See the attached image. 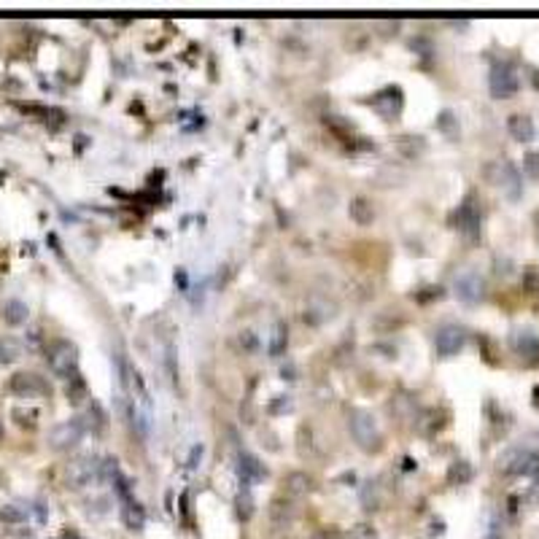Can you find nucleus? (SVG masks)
<instances>
[{
	"instance_id": "nucleus-1",
	"label": "nucleus",
	"mask_w": 539,
	"mask_h": 539,
	"mask_svg": "<svg viewBox=\"0 0 539 539\" xmlns=\"http://www.w3.org/2000/svg\"><path fill=\"white\" fill-rule=\"evenodd\" d=\"M348 429L354 434L356 445L361 447L364 453H378L383 447V434H380V426H378V421H375L370 410L354 407L348 413Z\"/></svg>"
},
{
	"instance_id": "nucleus-2",
	"label": "nucleus",
	"mask_w": 539,
	"mask_h": 539,
	"mask_svg": "<svg viewBox=\"0 0 539 539\" xmlns=\"http://www.w3.org/2000/svg\"><path fill=\"white\" fill-rule=\"evenodd\" d=\"M49 367L51 372L62 378V380H70V378H76L78 375V348L70 342V340H57V342H51V348H49Z\"/></svg>"
},
{
	"instance_id": "nucleus-3",
	"label": "nucleus",
	"mask_w": 539,
	"mask_h": 539,
	"mask_svg": "<svg viewBox=\"0 0 539 539\" xmlns=\"http://www.w3.org/2000/svg\"><path fill=\"white\" fill-rule=\"evenodd\" d=\"M100 478H103V464L97 456H78L65 469V480L70 488H87Z\"/></svg>"
},
{
	"instance_id": "nucleus-4",
	"label": "nucleus",
	"mask_w": 539,
	"mask_h": 539,
	"mask_svg": "<svg viewBox=\"0 0 539 539\" xmlns=\"http://www.w3.org/2000/svg\"><path fill=\"white\" fill-rule=\"evenodd\" d=\"M499 469L507 475H537L539 453L531 447H512L504 456H499Z\"/></svg>"
},
{
	"instance_id": "nucleus-5",
	"label": "nucleus",
	"mask_w": 539,
	"mask_h": 539,
	"mask_svg": "<svg viewBox=\"0 0 539 539\" xmlns=\"http://www.w3.org/2000/svg\"><path fill=\"white\" fill-rule=\"evenodd\" d=\"M518 87H521L518 70H515L509 62H493L491 76H488L491 97H496V100H507V97H512V94L518 92Z\"/></svg>"
},
{
	"instance_id": "nucleus-6",
	"label": "nucleus",
	"mask_w": 539,
	"mask_h": 539,
	"mask_svg": "<svg viewBox=\"0 0 539 539\" xmlns=\"http://www.w3.org/2000/svg\"><path fill=\"white\" fill-rule=\"evenodd\" d=\"M488 178H491L493 184L499 186V189H504L507 192V197H521V189H523V184H521V173H518V168L512 165V162H507V159H502V162H493V165H488Z\"/></svg>"
},
{
	"instance_id": "nucleus-7",
	"label": "nucleus",
	"mask_w": 539,
	"mask_h": 539,
	"mask_svg": "<svg viewBox=\"0 0 539 539\" xmlns=\"http://www.w3.org/2000/svg\"><path fill=\"white\" fill-rule=\"evenodd\" d=\"M456 297L461 299L464 305H478L480 299L485 297V280L478 270H464L461 275H456Z\"/></svg>"
},
{
	"instance_id": "nucleus-8",
	"label": "nucleus",
	"mask_w": 539,
	"mask_h": 539,
	"mask_svg": "<svg viewBox=\"0 0 539 539\" xmlns=\"http://www.w3.org/2000/svg\"><path fill=\"white\" fill-rule=\"evenodd\" d=\"M81 437H84L81 418H70V421H62L49 431V445L54 450H70V447H76L81 442Z\"/></svg>"
},
{
	"instance_id": "nucleus-9",
	"label": "nucleus",
	"mask_w": 539,
	"mask_h": 539,
	"mask_svg": "<svg viewBox=\"0 0 539 539\" xmlns=\"http://www.w3.org/2000/svg\"><path fill=\"white\" fill-rule=\"evenodd\" d=\"M464 342H466V332L456 323L440 326L437 335H434V348H437L440 356H456L464 348Z\"/></svg>"
},
{
	"instance_id": "nucleus-10",
	"label": "nucleus",
	"mask_w": 539,
	"mask_h": 539,
	"mask_svg": "<svg viewBox=\"0 0 539 539\" xmlns=\"http://www.w3.org/2000/svg\"><path fill=\"white\" fill-rule=\"evenodd\" d=\"M512 348L526 364H539V337L528 329H521L512 335Z\"/></svg>"
},
{
	"instance_id": "nucleus-11",
	"label": "nucleus",
	"mask_w": 539,
	"mask_h": 539,
	"mask_svg": "<svg viewBox=\"0 0 539 539\" xmlns=\"http://www.w3.org/2000/svg\"><path fill=\"white\" fill-rule=\"evenodd\" d=\"M237 475H240V483H259V480L267 478V466H264L254 453H240L237 456Z\"/></svg>"
},
{
	"instance_id": "nucleus-12",
	"label": "nucleus",
	"mask_w": 539,
	"mask_h": 539,
	"mask_svg": "<svg viewBox=\"0 0 539 539\" xmlns=\"http://www.w3.org/2000/svg\"><path fill=\"white\" fill-rule=\"evenodd\" d=\"M372 106H375V111H380L383 119H394L402 111V89L399 87H388L380 94H375Z\"/></svg>"
},
{
	"instance_id": "nucleus-13",
	"label": "nucleus",
	"mask_w": 539,
	"mask_h": 539,
	"mask_svg": "<svg viewBox=\"0 0 539 539\" xmlns=\"http://www.w3.org/2000/svg\"><path fill=\"white\" fill-rule=\"evenodd\" d=\"M267 512H270V521H273L275 528H286V526H292L294 515H297L292 496H289V499H286V496H278V499H273Z\"/></svg>"
},
{
	"instance_id": "nucleus-14",
	"label": "nucleus",
	"mask_w": 539,
	"mask_h": 539,
	"mask_svg": "<svg viewBox=\"0 0 539 539\" xmlns=\"http://www.w3.org/2000/svg\"><path fill=\"white\" fill-rule=\"evenodd\" d=\"M507 130H509V135L515 140H521V143H528V140L534 138V132H537L534 119L526 116V113H512L507 119Z\"/></svg>"
},
{
	"instance_id": "nucleus-15",
	"label": "nucleus",
	"mask_w": 539,
	"mask_h": 539,
	"mask_svg": "<svg viewBox=\"0 0 539 539\" xmlns=\"http://www.w3.org/2000/svg\"><path fill=\"white\" fill-rule=\"evenodd\" d=\"M11 391L22 394V397H30V394H44L47 385L41 383V378L32 375V372H19V375H14V380H11Z\"/></svg>"
},
{
	"instance_id": "nucleus-16",
	"label": "nucleus",
	"mask_w": 539,
	"mask_h": 539,
	"mask_svg": "<svg viewBox=\"0 0 539 539\" xmlns=\"http://www.w3.org/2000/svg\"><path fill=\"white\" fill-rule=\"evenodd\" d=\"M459 230L469 237H478L480 235V213L472 202H464L459 208Z\"/></svg>"
},
{
	"instance_id": "nucleus-17",
	"label": "nucleus",
	"mask_w": 539,
	"mask_h": 539,
	"mask_svg": "<svg viewBox=\"0 0 539 539\" xmlns=\"http://www.w3.org/2000/svg\"><path fill=\"white\" fill-rule=\"evenodd\" d=\"M286 345H289V329L283 321H275L270 329V337H267V354L278 359L280 354H286Z\"/></svg>"
},
{
	"instance_id": "nucleus-18",
	"label": "nucleus",
	"mask_w": 539,
	"mask_h": 539,
	"mask_svg": "<svg viewBox=\"0 0 539 539\" xmlns=\"http://www.w3.org/2000/svg\"><path fill=\"white\" fill-rule=\"evenodd\" d=\"M0 313H3V321L8 323V326H22V323L27 321V316H30V310H27V305L22 299H6Z\"/></svg>"
},
{
	"instance_id": "nucleus-19",
	"label": "nucleus",
	"mask_w": 539,
	"mask_h": 539,
	"mask_svg": "<svg viewBox=\"0 0 539 539\" xmlns=\"http://www.w3.org/2000/svg\"><path fill=\"white\" fill-rule=\"evenodd\" d=\"M348 213H351V218H354L359 227H367V224H372V218H375V205H372V200H367V197H354L351 205H348Z\"/></svg>"
},
{
	"instance_id": "nucleus-20",
	"label": "nucleus",
	"mask_w": 539,
	"mask_h": 539,
	"mask_svg": "<svg viewBox=\"0 0 539 539\" xmlns=\"http://www.w3.org/2000/svg\"><path fill=\"white\" fill-rule=\"evenodd\" d=\"M122 521H124V526H127L130 531H140V528L146 526V512H143V507H140L135 499L124 502V507H122Z\"/></svg>"
},
{
	"instance_id": "nucleus-21",
	"label": "nucleus",
	"mask_w": 539,
	"mask_h": 539,
	"mask_svg": "<svg viewBox=\"0 0 539 539\" xmlns=\"http://www.w3.org/2000/svg\"><path fill=\"white\" fill-rule=\"evenodd\" d=\"M283 485H286V493L294 499V496H302V493L310 491V478L305 472H292L289 478L283 480Z\"/></svg>"
},
{
	"instance_id": "nucleus-22",
	"label": "nucleus",
	"mask_w": 539,
	"mask_h": 539,
	"mask_svg": "<svg viewBox=\"0 0 539 539\" xmlns=\"http://www.w3.org/2000/svg\"><path fill=\"white\" fill-rule=\"evenodd\" d=\"M22 356V345L14 337H0V364H14Z\"/></svg>"
},
{
	"instance_id": "nucleus-23",
	"label": "nucleus",
	"mask_w": 539,
	"mask_h": 539,
	"mask_svg": "<svg viewBox=\"0 0 539 539\" xmlns=\"http://www.w3.org/2000/svg\"><path fill=\"white\" fill-rule=\"evenodd\" d=\"M447 480H450L453 485H464V483H469V480H472V466H469L466 461L450 464V469H447Z\"/></svg>"
},
{
	"instance_id": "nucleus-24",
	"label": "nucleus",
	"mask_w": 539,
	"mask_h": 539,
	"mask_svg": "<svg viewBox=\"0 0 539 539\" xmlns=\"http://www.w3.org/2000/svg\"><path fill=\"white\" fill-rule=\"evenodd\" d=\"M437 127L445 132L447 138H456V135H459V119L453 116V111H442L440 119H437Z\"/></svg>"
},
{
	"instance_id": "nucleus-25",
	"label": "nucleus",
	"mask_w": 539,
	"mask_h": 539,
	"mask_svg": "<svg viewBox=\"0 0 539 539\" xmlns=\"http://www.w3.org/2000/svg\"><path fill=\"white\" fill-rule=\"evenodd\" d=\"M65 391H68V399L73 402V404H78L81 399H87V383L81 380V375H76V378H70V380H68V388H65Z\"/></svg>"
},
{
	"instance_id": "nucleus-26",
	"label": "nucleus",
	"mask_w": 539,
	"mask_h": 539,
	"mask_svg": "<svg viewBox=\"0 0 539 539\" xmlns=\"http://www.w3.org/2000/svg\"><path fill=\"white\" fill-rule=\"evenodd\" d=\"M237 515L243 518V521H248L251 515H254V499H251V493L243 491L240 496H237Z\"/></svg>"
},
{
	"instance_id": "nucleus-27",
	"label": "nucleus",
	"mask_w": 539,
	"mask_h": 539,
	"mask_svg": "<svg viewBox=\"0 0 539 539\" xmlns=\"http://www.w3.org/2000/svg\"><path fill=\"white\" fill-rule=\"evenodd\" d=\"M237 342H240V348H246V351H254V348H256V337H254V332H240Z\"/></svg>"
},
{
	"instance_id": "nucleus-28",
	"label": "nucleus",
	"mask_w": 539,
	"mask_h": 539,
	"mask_svg": "<svg viewBox=\"0 0 539 539\" xmlns=\"http://www.w3.org/2000/svg\"><path fill=\"white\" fill-rule=\"evenodd\" d=\"M539 156L537 154H528L526 156V168H528V173H534V175H539Z\"/></svg>"
},
{
	"instance_id": "nucleus-29",
	"label": "nucleus",
	"mask_w": 539,
	"mask_h": 539,
	"mask_svg": "<svg viewBox=\"0 0 539 539\" xmlns=\"http://www.w3.org/2000/svg\"><path fill=\"white\" fill-rule=\"evenodd\" d=\"M197 456L202 459V445H197L194 450H192V459H189V469H194V466H197Z\"/></svg>"
},
{
	"instance_id": "nucleus-30",
	"label": "nucleus",
	"mask_w": 539,
	"mask_h": 539,
	"mask_svg": "<svg viewBox=\"0 0 539 539\" xmlns=\"http://www.w3.org/2000/svg\"><path fill=\"white\" fill-rule=\"evenodd\" d=\"M310 539H326V534H313Z\"/></svg>"
},
{
	"instance_id": "nucleus-31",
	"label": "nucleus",
	"mask_w": 539,
	"mask_h": 539,
	"mask_svg": "<svg viewBox=\"0 0 539 539\" xmlns=\"http://www.w3.org/2000/svg\"><path fill=\"white\" fill-rule=\"evenodd\" d=\"M60 539H70V534H65V537H60Z\"/></svg>"
}]
</instances>
